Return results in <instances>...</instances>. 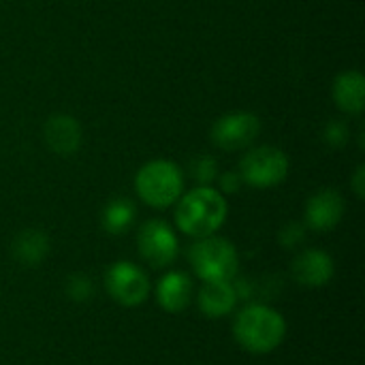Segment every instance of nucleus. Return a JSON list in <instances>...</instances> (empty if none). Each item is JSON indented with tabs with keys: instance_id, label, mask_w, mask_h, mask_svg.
Listing matches in <instances>:
<instances>
[{
	"instance_id": "1",
	"label": "nucleus",
	"mask_w": 365,
	"mask_h": 365,
	"mask_svg": "<svg viewBox=\"0 0 365 365\" xmlns=\"http://www.w3.org/2000/svg\"><path fill=\"white\" fill-rule=\"evenodd\" d=\"M229 214L227 199L212 186H197L178 199L175 225L178 229L195 240L216 235Z\"/></svg>"
},
{
	"instance_id": "2",
	"label": "nucleus",
	"mask_w": 365,
	"mask_h": 365,
	"mask_svg": "<svg viewBox=\"0 0 365 365\" xmlns=\"http://www.w3.org/2000/svg\"><path fill=\"white\" fill-rule=\"evenodd\" d=\"M233 336L244 351L252 355H269L284 342L287 321L272 306L250 304L237 312Z\"/></svg>"
},
{
	"instance_id": "3",
	"label": "nucleus",
	"mask_w": 365,
	"mask_h": 365,
	"mask_svg": "<svg viewBox=\"0 0 365 365\" xmlns=\"http://www.w3.org/2000/svg\"><path fill=\"white\" fill-rule=\"evenodd\" d=\"M135 190L139 199L154 207L167 210L178 203L184 192V175L180 167L171 160L156 158L145 163L135 175Z\"/></svg>"
},
{
	"instance_id": "4",
	"label": "nucleus",
	"mask_w": 365,
	"mask_h": 365,
	"mask_svg": "<svg viewBox=\"0 0 365 365\" xmlns=\"http://www.w3.org/2000/svg\"><path fill=\"white\" fill-rule=\"evenodd\" d=\"M195 276L203 282H233L240 269V255L225 237H201L188 250Z\"/></svg>"
},
{
	"instance_id": "5",
	"label": "nucleus",
	"mask_w": 365,
	"mask_h": 365,
	"mask_svg": "<svg viewBox=\"0 0 365 365\" xmlns=\"http://www.w3.org/2000/svg\"><path fill=\"white\" fill-rule=\"evenodd\" d=\"M289 167V156L280 148L259 145L242 156L237 173L242 175V182L252 188H274L287 180Z\"/></svg>"
},
{
	"instance_id": "6",
	"label": "nucleus",
	"mask_w": 365,
	"mask_h": 365,
	"mask_svg": "<svg viewBox=\"0 0 365 365\" xmlns=\"http://www.w3.org/2000/svg\"><path fill=\"white\" fill-rule=\"evenodd\" d=\"M105 289L118 306L137 308L150 295V280L139 265L130 261H115L105 272Z\"/></svg>"
},
{
	"instance_id": "7",
	"label": "nucleus",
	"mask_w": 365,
	"mask_h": 365,
	"mask_svg": "<svg viewBox=\"0 0 365 365\" xmlns=\"http://www.w3.org/2000/svg\"><path fill=\"white\" fill-rule=\"evenodd\" d=\"M137 248L141 259L154 267V269H163L169 267L180 252V242L175 231L158 218H152L148 222L141 225L139 233H137Z\"/></svg>"
},
{
	"instance_id": "8",
	"label": "nucleus",
	"mask_w": 365,
	"mask_h": 365,
	"mask_svg": "<svg viewBox=\"0 0 365 365\" xmlns=\"http://www.w3.org/2000/svg\"><path fill=\"white\" fill-rule=\"evenodd\" d=\"M259 133H261L259 115L250 111H233L220 115L214 122L210 130V139L216 148L225 152H240L250 148L257 141Z\"/></svg>"
},
{
	"instance_id": "9",
	"label": "nucleus",
	"mask_w": 365,
	"mask_h": 365,
	"mask_svg": "<svg viewBox=\"0 0 365 365\" xmlns=\"http://www.w3.org/2000/svg\"><path fill=\"white\" fill-rule=\"evenodd\" d=\"M336 274V263L329 252L321 248H308L299 252L291 263V276L297 284L306 289H321L331 282Z\"/></svg>"
},
{
	"instance_id": "10",
	"label": "nucleus",
	"mask_w": 365,
	"mask_h": 365,
	"mask_svg": "<svg viewBox=\"0 0 365 365\" xmlns=\"http://www.w3.org/2000/svg\"><path fill=\"white\" fill-rule=\"evenodd\" d=\"M344 197L334 190L325 188L312 195L306 203V229H312L317 233H327L340 225L344 218Z\"/></svg>"
},
{
	"instance_id": "11",
	"label": "nucleus",
	"mask_w": 365,
	"mask_h": 365,
	"mask_svg": "<svg viewBox=\"0 0 365 365\" xmlns=\"http://www.w3.org/2000/svg\"><path fill=\"white\" fill-rule=\"evenodd\" d=\"M43 139L58 156H73L81 148V124L68 113H53L43 124Z\"/></svg>"
},
{
	"instance_id": "12",
	"label": "nucleus",
	"mask_w": 365,
	"mask_h": 365,
	"mask_svg": "<svg viewBox=\"0 0 365 365\" xmlns=\"http://www.w3.org/2000/svg\"><path fill=\"white\" fill-rule=\"evenodd\" d=\"M154 297L165 312L180 314L192 302V278L184 272H167L156 282Z\"/></svg>"
},
{
	"instance_id": "13",
	"label": "nucleus",
	"mask_w": 365,
	"mask_h": 365,
	"mask_svg": "<svg viewBox=\"0 0 365 365\" xmlns=\"http://www.w3.org/2000/svg\"><path fill=\"white\" fill-rule=\"evenodd\" d=\"M240 297L233 282H203L197 295V304L203 317L207 319H225L229 317Z\"/></svg>"
},
{
	"instance_id": "14",
	"label": "nucleus",
	"mask_w": 365,
	"mask_h": 365,
	"mask_svg": "<svg viewBox=\"0 0 365 365\" xmlns=\"http://www.w3.org/2000/svg\"><path fill=\"white\" fill-rule=\"evenodd\" d=\"M334 103L342 113L359 115L365 109V77L359 71H344L334 81Z\"/></svg>"
},
{
	"instance_id": "15",
	"label": "nucleus",
	"mask_w": 365,
	"mask_h": 365,
	"mask_svg": "<svg viewBox=\"0 0 365 365\" xmlns=\"http://www.w3.org/2000/svg\"><path fill=\"white\" fill-rule=\"evenodd\" d=\"M11 252L17 263L26 267H38L49 255V237L41 229H26L13 240Z\"/></svg>"
},
{
	"instance_id": "16",
	"label": "nucleus",
	"mask_w": 365,
	"mask_h": 365,
	"mask_svg": "<svg viewBox=\"0 0 365 365\" xmlns=\"http://www.w3.org/2000/svg\"><path fill=\"white\" fill-rule=\"evenodd\" d=\"M135 218H137L135 203L130 199L118 197L105 205V210L101 214V225L109 235H122L133 227Z\"/></svg>"
},
{
	"instance_id": "17",
	"label": "nucleus",
	"mask_w": 365,
	"mask_h": 365,
	"mask_svg": "<svg viewBox=\"0 0 365 365\" xmlns=\"http://www.w3.org/2000/svg\"><path fill=\"white\" fill-rule=\"evenodd\" d=\"M64 293L75 304H86L94 295V282L86 274H71L64 282Z\"/></svg>"
},
{
	"instance_id": "18",
	"label": "nucleus",
	"mask_w": 365,
	"mask_h": 365,
	"mask_svg": "<svg viewBox=\"0 0 365 365\" xmlns=\"http://www.w3.org/2000/svg\"><path fill=\"white\" fill-rule=\"evenodd\" d=\"M190 169L199 186H212V182L218 178V163L212 156H199L197 160H192Z\"/></svg>"
},
{
	"instance_id": "19",
	"label": "nucleus",
	"mask_w": 365,
	"mask_h": 365,
	"mask_svg": "<svg viewBox=\"0 0 365 365\" xmlns=\"http://www.w3.org/2000/svg\"><path fill=\"white\" fill-rule=\"evenodd\" d=\"M323 139L331 148H344L351 139V128L344 120H329L323 128Z\"/></svg>"
},
{
	"instance_id": "20",
	"label": "nucleus",
	"mask_w": 365,
	"mask_h": 365,
	"mask_svg": "<svg viewBox=\"0 0 365 365\" xmlns=\"http://www.w3.org/2000/svg\"><path fill=\"white\" fill-rule=\"evenodd\" d=\"M278 242L287 248V250H293L297 246H302L306 242V225L302 222H289L280 229L278 233Z\"/></svg>"
},
{
	"instance_id": "21",
	"label": "nucleus",
	"mask_w": 365,
	"mask_h": 365,
	"mask_svg": "<svg viewBox=\"0 0 365 365\" xmlns=\"http://www.w3.org/2000/svg\"><path fill=\"white\" fill-rule=\"evenodd\" d=\"M218 184H220V192L222 195H235L242 188L244 182H242V175L237 171H227V173L220 175Z\"/></svg>"
},
{
	"instance_id": "22",
	"label": "nucleus",
	"mask_w": 365,
	"mask_h": 365,
	"mask_svg": "<svg viewBox=\"0 0 365 365\" xmlns=\"http://www.w3.org/2000/svg\"><path fill=\"white\" fill-rule=\"evenodd\" d=\"M351 188H353L355 197H357L359 201H364L365 199V165L364 163L355 169V173H353V178H351Z\"/></svg>"
}]
</instances>
